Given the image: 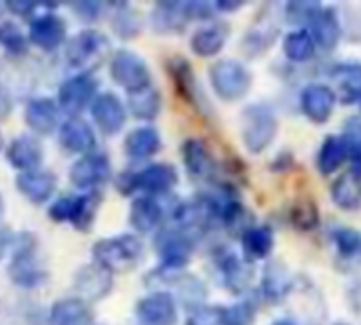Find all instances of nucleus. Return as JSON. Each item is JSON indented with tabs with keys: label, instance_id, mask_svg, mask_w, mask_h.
<instances>
[{
	"label": "nucleus",
	"instance_id": "1",
	"mask_svg": "<svg viewBox=\"0 0 361 325\" xmlns=\"http://www.w3.org/2000/svg\"><path fill=\"white\" fill-rule=\"evenodd\" d=\"M8 279L21 290H36L49 279V271L44 269L38 256V243L34 235L30 233L15 235L11 264H8Z\"/></svg>",
	"mask_w": 361,
	"mask_h": 325
},
{
	"label": "nucleus",
	"instance_id": "2",
	"mask_svg": "<svg viewBox=\"0 0 361 325\" xmlns=\"http://www.w3.org/2000/svg\"><path fill=\"white\" fill-rule=\"evenodd\" d=\"M91 254L93 262L104 266L112 275L127 273L144 260V243L137 235H114L99 239L93 245Z\"/></svg>",
	"mask_w": 361,
	"mask_h": 325
},
{
	"label": "nucleus",
	"instance_id": "3",
	"mask_svg": "<svg viewBox=\"0 0 361 325\" xmlns=\"http://www.w3.org/2000/svg\"><path fill=\"white\" fill-rule=\"evenodd\" d=\"M178 171L169 163H150L137 171H127L118 178L116 186L123 195L140 192L144 197H163L169 195L178 184Z\"/></svg>",
	"mask_w": 361,
	"mask_h": 325
},
{
	"label": "nucleus",
	"instance_id": "4",
	"mask_svg": "<svg viewBox=\"0 0 361 325\" xmlns=\"http://www.w3.org/2000/svg\"><path fill=\"white\" fill-rule=\"evenodd\" d=\"M110 53V40L97 30H80L70 36L63 44V57L76 72H91Z\"/></svg>",
	"mask_w": 361,
	"mask_h": 325
},
{
	"label": "nucleus",
	"instance_id": "5",
	"mask_svg": "<svg viewBox=\"0 0 361 325\" xmlns=\"http://www.w3.org/2000/svg\"><path fill=\"white\" fill-rule=\"evenodd\" d=\"M277 129V116L267 104H252L241 114V142L252 154L264 152L273 144Z\"/></svg>",
	"mask_w": 361,
	"mask_h": 325
},
{
	"label": "nucleus",
	"instance_id": "6",
	"mask_svg": "<svg viewBox=\"0 0 361 325\" xmlns=\"http://www.w3.org/2000/svg\"><path fill=\"white\" fill-rule=\"evenodd\" d=\"M209 82L220 99L233 104L250 93L254 76L250 68L239 59H218L209 68Z\"/></svg>",
	"mask_w": 361,
	"mask_h": 325
},
{
	"label": "nucleus",
	"instance_id": "7",
	"mask_svg": "<svg viewBox=\"0 0 361 325\" xmlns=\"http://www.w3.org/2000/svg\"><path fill=\"white\" fill-rule=\"evenodd\" d=\"M97 93V78L91 72H76L68 76L57 89V104L61 114L80 116L85 110L91 108Z\"/></svg>",
	"mask_w": 361,
	"mask_h": 325
},
{
	"label": "nucleus",
	"instance_id": "8",
	"mask_svg": "<svg viewBox=\"0 0 361 325\" xmlns=\"http://www.w3.org/2000/svg\"><path fill=\"white\" fill-rule=\"evenodd\" d=\"M110 76L112 80L123 87L127 93L137 91L142 87L152 85V76H150V68L148 63L133 51L129 49H118L110 55Z\"/></svg>",
	"mask_w": 361,
	"mask_h": 325
},
{
	"label": "nucleus",
	"instance_id": "9",
	"mask_svg": "<svg viewBox=\"0 0 361 325\" xmlns=\"http://www.w3.org/2000/svg\"><path fill=\"white\" fill-rule=\"evenodd\" d=\"M157 256L161 258V266L169 271H184V266L190 262L192 250H195V235L173 226L163 228L154 239Z\"/></svg>",
	"mask_w": 361,
	"mask_h": 325
},
{
	"label": "nucleus",
	"instance_id": "10",
	"mask_svg": "<svg viewBox=\"0 0 361 325\" xmlns=\"http://www.w3.org/2000/svg\"><path fill=\"white\" fill-rule=\"evenodd\" d=\"M112 178V163L108 154L93 150L78 157L70 167V182L82 192H97Z\"/></svg>",
	"mask_w": 361,
	"mask_h": 325
},
{
	"label": "nucleus",
	"instance_id": "11",
	"mask_svg": "<svg viewBox=\"0 0 361 325\" xmlns=\"http://www.w3.org/2000/svg\"><path fill=\"white\" fill-rule=\"evenodd\" d=\"M137 325H178V300L167 290H154L135 305Z\"/></svg>",
	"mask_w": 361,
	"mask_h": 325
},
{
	"label": "nucleus",
	"instance_id": "12",
	"mask_svg": "<svg viewBox=\"0 0 361 325\" xmlns=\"http://www.w3.org/2000/svg\"><path fill=\"white\" fill-rule=\"evenodd\" d=\"M68 25L66 19L53 11L38 13L30 19L27 27V40L30 44L42 49V51H55L66 44L68 40Z\"/></svg>",
	"mask_w": 361,
	"mask_h": 325
},
{
	"label": "nucleus",
	"instance_id": "13",
	"mask_svg": "<svg viewBox=\"0 0 361 325\" xmlns=\"http://www.w3.org/2000/svg\"><path fill=\"white\" fill-rule=\"evenodd\" d=\"M89 112H91L93 125L99 129V133H104L108 137L123 131V127L127 123V106L112 91H99L97 97L93 99Z\"/></svg>",
	"mask_w": 361,
	"mask_h": 325
},
{
	"label": "nucleus",
	"instance_id": "14",
	"mask_svg": "<svg viewBox=\"0 0 361 325\" xmlns=\"http://www.w3.org/2000/svg\"><path fill=\"white\" fill-rule=\"evenodd\" d=\"M23 118H25V125L32 131V135L42 137V135H51L59 129L61 110H59L57 99L47 97V95H36L25 104Z\"/></svg>",
	"mask_w": 361,
	"mask_h": 325
},
{
	"label": "nucleus",
	"instance_id": "15",
	"mask_svg": "<svg viewBox=\"0 0 361 325\" xmlns=\"http://www.w3.org/2000/svg\"><path fill=\"white\" fill-rule=\"evenodd\" d=\"M112 288H114V275L95 262L80 266L74 275V292L85 302L104 300L112 292Z\"/></svg>",
	"mask_w": 361,
	"mask_h": 325
},
{
	"label": "nucleus",
	"instance_id": "16",
	"mask_svg": "<svg viewBox=\"0 0 361 325\" xmlns=\"http://www.w3.org/2000/svg\"><path fill=\"white\" fill-rule=\"evenodd\" d=\"M57 140L68 154H78V157L93 152L97 144L95 129L82 116H66L57 129Z\"/></svg>",
	"mask_w": 361,
	"mask_h": 325
},
{
	"label": "nucleus",
	"instance_id": "17",
	"mask_svg": "<svg viewBox=\"0 0 361 325\" xmlns=\"http://www.w3.org/2000/svg\"><path fill=\"white\" fill-rule=\"evenodd\" d=\"M336 102H338L336 91L324 82L307 85L300 93V110L315 125H324L330 121V116L336 108Z\"/></svg>",
	"mask_w": 361,
	"mask_h": 325
},
{
	"label": "nucleus",
	"instance_id": "18",
	"mask_svg": "<svg viewBox=\"0 0 361 325\" xmlns=\"http://www.w3.org/2000/svg\"><path fill=\"white\" fill-rule=\"evenodd\" d=\"M4 157L8 161V165L17 171V173H25V171H34L42 167V159H44V148L40 144V140L32 133H23L13 137L6 148H4Z\"/></svg>",
	"mask_w": 361,
	"mask_h": 325
},
{
	"label": "nucleus",
	"instance_id": "19",
	"mask_svg": "<svg viewBox=\"0 0 361 325\" xmlns=\"http://www.w3.org/2000/svg\"><path fill=\"white\" fill-rule=\"evenodd\" d=\"M216 266H218L222 283L228 292L243 294L250 290V286L254 281V269H252L250 260L241 258L239 254H235L231 250H222L216 256Z\"/></svg>",
	"mask_w": 361,
	"mask_h": 325
},
{
	"label": "nucleus",
	"instance_id": "20",
	"mask_svg": "<svg viewBox=\"0 0 361 325\" xmlns=\"http://www.w3.org/2000/svg\"><path fill=\"white\" fill-rule=\"evenodd\" d=\"M182 161L188 176L197 182H212L218 171V163L205 142L197 137H188L182 144Z\"/></svg>",
	"mask_w": 361,
	"mask_h": 325
},
{
	"label": "nucleus",
	"instance_id": "21",
	"mask_svg": "<svg viewBox=\"0 0 361 325\" xmlns=\"http://www.w3.org/2000/svg\"><path fill=\"white\" fill-rule=\"evenodd\" d=\"M17 190L34 205H44L53 199L57 190V176L49 169H34L25 173H17L15 178Z\"/></svg>",
	"mask_w": 361,
	"mask_h": 325
},
{
	"label": "nucleus",
	"instance_id": "22",
	"mask_svg": "<svg viewBox=\"0 0 361 325\" xmlns=\"http://www.w3.org/2000/svg\"><path fill=\"white\" fill-rule=\"evenodd\" d=\"M165 220V209L154 197H135L129 205V224L137 235H150L161 228Z\"/></svg>",
	"mask_w": 361,
	"mask_h": 325
},
{
	"label": "nucleus",
	"instance_id": "23",
	"mask_svg": "<svg viewBox=\"0 0 361 325\" xmlns=\"http://www.w3.org/2000/svg\"><path fill=\"white\" fill-rule=\"evenodd\" d=\"M190 21V2H159L150 13V25L159 34L182 32Z\"/></svg>",
	"mask_w": 361,
	"mask_h": 325
},
{
	"label": "nucleus",
	"instance_id": "24",
	"mask_svg": "<svg viewBox=\"0 0 361 325\" xmlns=\"http://www.w3.org/2000/svg\"><path fill=\"white\" fill-rule=\"evenodd\" d=\"M228 23L224 21H207L205 25L197 27L190 36V49L199 57H214L218 55L226 40H228Z\"/></svg>",
	"mask_w": 361,
	"mask_h": 325
},
{
	"label": "nucleus",
	"instance_id": "25",
	"mask_svg": "<svg viewBox=\"0 0 361 325\" xmlns=\"http://www.w3.org/2000/svg\"><path fill=\"white\" fill-rule=\"evenodd\" d=\"M47 321L49 325H95L89 302L80 300L78 296L55 300Z\"/></svg>",
	"mask_w": 361,
	"mask_h": 325
},
{
	"label": "nucleus",
	"instance_id": "26",
	"mask_svg": "<svg viewBox=\"0 0 361 325\" xmlns=\"http://www.w3.org/2000/svg\"><path fill=\"white\" fill-rule=\"evenodd\" d=\"M161 133L150 125H142L127 133L123 148L131 161H148L161 150Z\"/></svg>",
	"mask_w": 361,
	"mask_h": 325
},
{
	"label": "nucleus",
	"instance_id": "27",
	"mask_svg": "<svg viewBox=\"0 0 361 325\" xmlns=\"http://www.w3.org/2000/svg\"><path fill=\"white\" fill-rule=\"evenodd\" d=\"M307 30H309L311 36L315 38V44L322 47V49H326V51H334L336 44H338V40H341V36H343L341 19H338L336 11H334L332 6H328V8L322 6V8L315 13V17H313V21L309 23Z\"/></svg>",
	"mask_w": 361,
	"mask_h": 325
},
{
	"label": "nucleus",
	"instance_id": "28",
	"mask_svg": "<svg viewBox=\"0 0 361 325\" xmlns=\"http://www.w3.org/2000/svg\"><path fill=\"white\" fill-rule=\"evenodd\" d=\"M332 201L345 211H355L361 207V169L349 167L332 184Z\"/></svg>",
	"mask_w": 361,
	"mask_h": 325
},
{
	"label": "nucleus",
	"instance_id": "29",
	"mask_svg": "<svg viewBox=\"0 0 361 325\" xmlns=\"http://www.w3.org/2000/svg\"><path fill=\"white\" fill-rule=\"evenodd\" d=\"M127 112L137 121H154L161 112V93L154 85L127 93Z\"/></svg>",
	"mask_w": 361,
	"mask_h": 325
},
{
	"label": "nucleus",
	"instance_id": "30",
	"mask_svg": "<svg viewBox=\"0 0 361 325\" xmlns=\"http://www.w3.org/2000/svg\"><path fill=\"white\" fill-rule=\"evenodd\" d=\"M334 85H336V97L343 99V104H355L361 99V63L347 61L336 66L332 72Z\"/></svg>",
	"mask_w": 361,
	"mask_h": 325
},
{
	"label": "nucleus",
	"instance_id": "31",
	"mask_svg": "<svg viewBox=\"0 0 361 325\" xmlns=\"http://www.w3.org/2000/svg\"><path fill=\"white\" fill-rule=\"evenodd\" d=\"M241 245H243V258L250 262L264 260L271 256L275 247V237L269 226H250L241 235Z\"/></svg>",
	"mask_w": 361,
	"mask_h": 325
},
{
	"label": "nucleus",
	"instance_id": "32",
	"mask_svg": "<svg viewBox=\"0 0 361 325\" xmlns=\"http://www.w3.org/2000/svg\"><path fill=\"white\" fill-rule=\"evenodd\" d=\"M294 290V281L281 262H271L262 275V294L269 302H281Z\"/></svg>",
	"mask_w": 361,
	"mask_h": 325
},
{
	"label": "nucleus",
	"instance_id": "33",
	"mask_svg": "<svg viewBox=\"0 0 361 325\" xmlns=\"http://www.w3.org/2000/svg\"><path fill=\"white\" fill-rule=\"evenodd\" d=\"M345 161H349V154H347V146H345V140L343 135H328L319 148V154H317V167L324 176H330V173H336Z\"/></svg>",
	"mask_w": 361,
	"mask_h": 325
},
{
	"label": "nucleus",
	"instance_id": "34",
	"mask_svg": "<svg viewBox=\"0 0 361 325\" xmlns=\"http://www.w3.org/2000/svg\"><path fill=\"white\" fill-rule=\"evenodd\" d=\"M315 38L311 36V32L307 27L300 30H292L286 38H283V53L290 61L294 63H305L309 59H313L315 55Z\"/></svg>",
	"mask_w": 361,
	"mask_h": 325
},
{
	"label": "nucleus",
	"instance_id": "35",
	"mask_svg": "<svg viewBox=\"0 0 361 325\" xmlns=\"http://www.w3.org/2000/svg\"><path fill=\"white\" fill-rule=\"evenodd\" d=\"M102 205V195L99 192H82L78 195V207H76V218L72 226L76 231H89L95 222V216Z\"/></svg>",
	"mask_w": 361,
	"mask_h": 325
},
{
	"label": "nucleus",
	"instance_id": "36",
	"mask_svg": "<svg viewBox=\"0 0 361 325\" xmlns=\"http://www.w3.org/2000/svg\"><path fill=\"white\" fill-rule=\"evenodd\" d=\"M0 47L13 57H21L27 53L30 40L27 34H23L21 27L13 21H0Z\"/></svg>",
	"mask_w": 361,
	"mask_h": 325
},
{
	"label": "nucleus",
	"instance_id": "37",
	"mask_svg": "<svg viewBox=\"0 0 361 325\" xmlns=\"http://www.w3.org/2000/svg\"><path fill=\"white\" fill-rule=\"evenodd\" d=\"M140 27H142V19H140V13L127 4H121L116 8V13L112 15V30L116 32L118 38H135L140 34Z\"/></svg>",
	"mask_w": 361,
	"mask_h": 325
},
{
	"label": "nucleus",
	"instance_id": "38",
	"mask_svg": "<svg viewBox=\"0 0 361 325\" xmlns=\"http://www.w3.org/2000/svg\"><path fill=\"white\" fill-rule=\"evenodd\" d=\"M76 207H78V195H61L55 201H51L47 214L55 224H70L76 218Z\"/></svg>",
	"mask_w": 361,
	"mask_h": 325
},
{
	"label": "nucleus",
	"instance_id": "39",
	"mask_svg": "<svg viewBox=\"0 0 361 325\" xmlns=\"http://www.w3.org/2000/svg\"><path fill=\"white\" fill-rule=\"evenodd\" d=\"M334 237V243H336V250L341 256L345 258H357L361 254V235L353 228H347V226H341L332 233Z\"/></svg>",
	"mask_w": 361,
	"mask_h": 325
},
{
	"label": "nucleus",
	"instance_id": "40",
	"mask_svg": "<svg viewBox=\"0 0 361 325\" xmlns=\"http://www.w3.org/2000/svg\"><path fill=\"white\" fill-rule=\"evenodd\" d=\"M343 140H345V146H347L351 167L361 169V118H351L345 125Z\"/></svg>",
	"mask_w": 361,
	"mask_h": 325
},
{
	"label": "nucleus",
	"instance_id": "41",
	"mask_svg": "<svg viewBox=\"0 0 361 325\" xmlns=\"http://www.w3.org/2000/svg\"><path fill=\"white\" fill-rule=\"evenodd\" d=\"M224 311V325H254L256 324V307L247 300L231 305Z\"/></svg>",
	"mask_w": 361,
	"mask_h": 325
},
{
	"label": "nucleus",
	"instance_id": "42",
	"mask_svg": "<svg viewBox=\"0 0 361 325\" xmlns=\"http://www.w3.org/2000/svg\"><path fill=\"white\" fill-rule=\"evenodd\" d=\"M184 325H224V311L220 307L201 305L188 313Z\"/></svg>",
	"mask_w": 361,
	"mask_h": 325
},
{
	"label": "nucleus",
	"instance_id": "43",
	"mask_svg": "<svg viewBox=\"0 0 361 325\" xmlns=\"http://www.w3.org/2000/svg\"><path fill=\"white\" fill-rule=\"evenodd\" d=\"M292 218H294L292 222H294L298 228L309 231V228H315V226H317V209H315L313 203H307V205H302V207H296Z\"/></svg>",
	"mask_w": 361,
	"mask_h": 325
},
{
	"label": "nucleus",
	"instance_id": "44",
	"mask_svg": "<svg viewBox=\"0 0 361 325\" xmlns=\"http://www.w3.org/2000/svg\"><path fill=\"white\" fill-rule=\"evenodd\" d=\"M72 11L78 15V19H87V21H93L99 17L102 13V4L97 2H82V4H74Z\"/></svg>",
	"mask_w": 361,
	"mask_h": 325
},
{
	"label": "nucleus",
	"instance_id": "45",
	"mask_svg": "<svg viewBox=\"0 0 361 325\" xmlns=\"http://www.w3.org/2000/svg\"><path fill=\"white\" fill-rule=\"evenodd\" d=\"M6 8H8L11 13H15L17 17H30V15L34 17L36 4H32V2H8Z\"/></svg>",
	"mask_w": 361,
	"mask_h": 325
},
{
	"label": "nucleus",
	"instance_id": "46",
	"mask_svg": "<svg viewBox=\"0 0 361 325\" xmlns=\"http://www.w3.org/2000/svg\"><path fill=\"white\" fill-rule=\"evenodd\" d=\"M11 110H13V97H11V93L0 85V121L6 118V116L11 114Z\"/></svg>",
	"mask_w": 361,
	"mask_h": 325
},
{
	"label": "nucleus",
	"instance_id": "47",
	"mask_svg": "<svg viewBox=\"0 0 361 325\" xmlns=\"http://www.w3.org/2000/svg\"><path fill=\"white\" fill-rule=\"evenodd\" d=\"M13 241H15V235L6 226L0 224V260L8 252V247H13Z\"/></svg>",
	"mask_w": 361,
	"mask_h": 325
},
{
	"label": "nucleus",
	"instance_id": "48",
	"mask_svg": "<svg viewBox=\"0 0 361 325\" xmlns=\"http://www.w3.org/2000/svg\"><path fill=\"white\" fill-rule=\"evenodd\" d=\"M216 6V11H235V8H239L241 6V2H216L214 4Z\"/></svg>",
	"mask_w": 361,
	"mask_h": 325
},
{
	"label": "nucleus",
	"instance_id": "49",
	"mask_svg": "<svg viewBox=\"0 0 361 325\" xmlns=\"http://www.w3.org/2000/svg\"><path fill=\"white\" fill-rule=\"evenodd\" d=\"M271 325H296L294 321H290V319H277V321H273Z\"/></svg>",
	"mask_w": 361,
	"mask_h": 325
},
{
	"label": "nucleus",
	"instance_id": "50",
	"mask_svg": "<svg viewBox=\"0 0 361 325\" xmlns=\"http://www.w3.org/2000/svg\"><path fill=\"white\" fill-rule=\"evenodd\" d=\"M6 146H4V135H2V131H0V152L4 150Z\"/></svg>",
	"mask_w": 361,
	"mask_h": 325
},
{
	"label": "nucleus",
	"instance_id": "51",
	"mask_svg": "<svg viewBox=\"0 0 361 325\" xmlns=\"http://www.w3.org/2000/svg\"><path fill=\"white\" fill-rule=\"evenodd\" d=\"M334 325H349V324H334Z\"/></svg>",
	"mask_w": 361,
	"mask_h": 325
},
{
	"label": "nucleus",
	"instance_id": "52",
	"mask_svg": "<svg viewBox=\"0 0 361 325\" xmlns=\"http://www.w3.org/2000/svg\"><path fill=\"white\" fill-rule=\"evenodd\" d=\"M360 108H361V99H360Z\"/></svg>",
	"mask_w": 361,
	"mask_h": 325
}]
</instances>
